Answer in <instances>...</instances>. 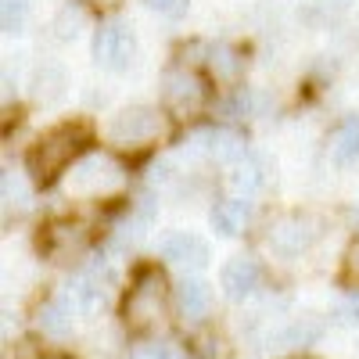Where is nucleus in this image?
Returning <instances> with one entry per match:
<instances>
[{"label":"nucleus","mask_w":359,"mask_h":359,"mask_svg":"<svg viewBox=\"0 0 359 359\" xmlns=\"http://www.w3.org/2000/svg\"><path fill=\"white\" fill-rule=\"evenodd\" d=\"M126 187V169L118 158L104 151H86L72 162L65 172V194L76 201H108L115 194H123Z\"/></svg>","instance_id":"1"},{"label":"nucleus","mask_w":359,"mask_h":359,"mask_svg":"<svg viewBox=\"0 0 359 359\" xmlns=\"http://www.w3.org/2000/svg\"><path fill=\"white\" fill-rule=\"evenodd\" d=\"M79 155H86V133L79 126H62V130H50L43 140H36L25 165H29V176L47 187L57 176H65Z\"/></svg>","instance_id":"2"},{"label":"nucleus","mask_w":359,"mask_h":359,"mask_svg":"<svg viewBox=\"0 0 359 359\" xmlns=\"http://www.w3.org/2000/svg\"><path fill=\"white\" fill-rule=\"evenodd\" d=\"M169 313V284L162 277V269H140L126 302H123V320L130 331L147 334V331H158L165 323Z\"/></svg>","instance_id":"3"},{"label":"nucleus","mask_w":359,"mask_h":359,"mask_svg":"<svg viewBox=\"0 0 359 359\" xmlns=\"http://www.w3.org/2000/svg\"><path fill=\"white\" fill-rule=\"evenodd\" d=\"M323 233V223L309 212H291V216H280L269 223L266 230V248L273 252L277 259H298L306 255Z\"/></svg>","instance_id":"4"},{"label":"nucleus","mask_w":359,"mask_h":359,"mask_svg":"<svg viewBox=\"0 0 359 359\" xmlns=\"http://www.w3.org/2000/svg\"><path fill=\"white\" fill-rule=\"evenodd\" d=\"M165 130V118L158 108H147V104H133V108H123L111 123H108V140L115 147H130V151H137V147H147L155 144Z\"/></svg>","instance_id":"5"},{"label":"nucleus","mask_w":359,"mask_h":359,"mask_svg":"<svg viewBox=\"0 0 359 359\" xmlns=\"http://www.w3.org/2000/svg\"><path fill=\"white\" fill-rule=\"evenodd\" d=\"M208 101V90L198 72L191 69H169L162 76V104L172 118H194Z\"/></svg>","instance_id":"6"},{"label":"nucleus","mask_w":359,"mask_h":359,"mask_svg":"<svg viewBox=\"0 0 359 359\" xmlns=\"http://www.w3.org/2000/svg\"><path fill=\"white\" fill-rule=\"evenodd\" d=\"M111 284H115L111 269L104 262H90V266H83L79 273L69 280V302L76 306V313L94 316V313H101L108 306Z\"/></svg>","instance_id":"7"},{"label":"nucleus","mask_w":359,"mask_h":359,"mask_svg":"<svg viewBox=\"0 0 359 359\" xmlns=\"http://www.w3.org/2000/svg\"><path fill=\"white\" fill-rule=\"evenodd\" d=\"M137 57V36L123 22H104L94 33V62L108 72H126Z\"/></svg>","instance_id":"8"},{"label":"nucleus","mask_w":359,"mask_h":359,"mask_svg":"<svg viewBox=\"0 0 359 359\" xmlns=\"http://www.w3.org/2000/svg\"><path fill=\"white\" fill-rule=\"evenodd\" d=\"M273 172H277V165L269 162L262 151H245L241 158L230 165V176L226 180H230V187L241 194V198H255V194L269 191Z\"/></svg>","instance_id":"9"},{"label":"nucleus","mask_w":359,"mask_h":359,"mask_svg":"<svg viewBox=\"0 0 359 359\" xmlns=\"http://www.w3.org/2000/svg\"><path fill=\"white\" fill-rule=\"evenodd\" d=\"M40 245H43V252H47L50 262H76L86 252V245H90V233H86L83 223L57 219V223H50L43 230V241Z\"/></svg>","instance_id":"10"},{"label":"nucleus","mask_w":359,"mask_h":359,"mask_svg":"<svg viewBox=\"0 0 359 359\" xmlns=\"http://www.w3.org/2000/svg\"><path fill=\"white\" fill-rule=\"evenodd\" d=\"M262 284V266L252 259V255H233L230 262H223L219 269V287L230 302H245L252 298Z\"/></svg>","instance_id":"11"},{"label":"nucleus","mask_w":359,"mask_h":359,"mask_svg":"<svg viewBox=\"0 0 359 359\" xmlns=\"http://www.w3.org/2000/svg\"><path fill=\"white\" fill-rule=\"evenodd\" d=\"M191 151L230 169L237 158L248 151V147H245V137L233 133V130H205V133H194L191 137Z\"/></svg>","instance_id":"12"},{"label":"nucleus","mask_w":359,"mask_h":359,"mask_svg":"<svg viewBox=\"0 0 359 359\" xmlns=\"http://www.w3.org/2000/svg\"><path fill=\"white\" fill-rule=\"evenodd\" d=\"M162 255L172 266H180V269H201L208 262V245H205V237H198V233L176 230V233H169L162 241Z\"/></svg>","instance_id":"13"},{"label":"nucleus","mask_w":359,"mask_h":359,"mask_svg":"<svg viewBox=\"0 0 359 359\" xmlns=\"http://www.w3.org/2000/svg\"><path fill=\"white\" fill-rule=\"evenodd\" d=\"M248 223H252V198H241V194L216 201L212 212H208V226L219 237H237Z\"/></svg>","instance_id":"14"},{"label":"nucleus","mask_w":359,"mask_h":359,"mask_svg":"<svg viewBox=\"0 0 359 359\" xmlns=\"http://www.w3.org/2000/svg\"><path fill=\"white\" fill-rule=\"evenodd\" d=\"M323 331H327V323L316 313H302L291 323H284L277 334H269V345L273 348H309L323 338Z\"/></svg>","instance_id":"15"},{"label":"nucleus","mask_w":359,"mask_h":359,"mask_svg":"<svg viewBox=\"0 0 359 359\" xmlns=\"http://www.w3.org/2000/svg\"><path fill=\"white\" fill-rule=\"evenodd\" d=\"M176 309L187 323H201L208 313H212V287H208L201 277H184L176 284Z\"/></svg>","instance_id":"16"},{"label":"nucleus","mask_w":359,"mask_h":359,"mask_svg":"<svg viewBox=\"0 0 359 359\" xmlns=\"http://www.w3.org/2000/svg\"><path fill=\"white\" fill-rule=\"evenodd\" d=\"M29 86H33V97H36L40 104H54V101L65 97L69 76H65V69L57 65V62H40V65L33 69V79H29Z\"/></svg>","instance_id":"17"},{"label":"nucleus","mask_w":359,"mask_h":359,"mask_svg":"<svg viewBox=\"0 0 359 359\" xmlns=\"http://www.w3.org/2000/svg\"><path fill=\"white\" fill-rule=\"evenodd\" d=\"M72 302L69 298H50L36 309V331L47 338H69L72 334Z\"/></svg>","instance_id":"18"},{"label":"nucleus","mask_w":359,"mask_h":359,"mask_svg":"<svg viewBox=\"0 0 359 359\" xmlns=\"http://www.w3.org/2000/svg\"><path fill=\"white\" fill-rule=\"evenodd\" d=\"M331 162L338 165V169H352V165H359V118L355 115H348L345 123L334 130V137H331Z\"/></svg>","instance_id":"19"},{"label":"nucleus","mask_w":359,"mask_h":359,"mask_svg":"<svg viewBox=\"0 0 359 359\" xmlns=\"http://www.w3.org/2000/svg\"><path fill=\"white\" fill-rule=\"evenodd\" d=\"M208 72H212L216 83L233 86L237 79H241V72H245V57H241V50L230 47V43H216L212 50H208Z\"/></svg>","instance_id":"20"},{"label":"nucleus","mask_w":359,"mask_h":359,"mask_svg":"<svg viewBox=\"0 0 359 359\" xmlns=\"http://www.w3.org/2000/svg\"><path fill=\"white\" fill-rule=\"evenodd\" d=\"M345 8H348V0H302L298 15H302V22H309V25H327V22H334Z\"/></svg>","instance_id":"21"},{"label":"nucleus","mask_w":359,"mask_h":359,"mask_svg":"<svg viewBox=\"0 0 359 359\" xmlns=\"http://www.w3.org/2000/svg\"><path fill=\"white\" fill-rule=\"evenodd\" d=\"M0 194H4L8 212L11 208H25V201H29V187L22 184V176L15 169H4V176H0Z\"/></svg>","instance_id":"22"},{"label":"nucleus","mask_w":359,"mask_h":359,"mask_svg":"<svg viewBox=\"0 0 359 359\" xmlns=\"http://www.w3.org/2000/svg\"><path fill=\"white\" fill-rule=\"evenodd\" d=\"M29 18V0H0V25L4 33H22V25Z\"/></svg>","instance_id":"23"},{"label":"nucleus","mask_w":359,"mask_h":359,"mask_svg":"<svg viewBox=\"0 0 359 359\" xmlns=\"http://www.w3.org/2000/svg\"><path fill=\"white\" fill-rule=\"evenodd\" d=\"M223 111L230 118H255L259 115V94H252V90H237V94L223 104Z\"/></svg>","instance_id":"24"},{"label":"nucleus","mask_w":359,"mask_h":359,"mask_svg":"<svg viewBox=\"0 0 359 359\" xmlns=\"http://www.w3.org/2000/svg\"><path fill=\"white\" fill-rule=\"evenodd\" d=\"M79 25H83V11L65 4L62 11H57V18H54V36L57 40H72V36H79Z\"/></svg>","instance_id":"25"},{"label":"nucleus","mask_w":359,"mask_h":359,"mask_svg":"<svg viewBox=\"0 0 359 359\" xmlns=\"http://www.w3.org/2000/svg\"><path fill=\"white\" fill-rule=\"evenodd\" d=\"M133 359H180V352L169 341H144L140 348H133Z\"/></svg>","instance_id":"26"},{"label":"nucleus","mask_w":359,"mask_h":359,"mask_svg":"<svg viewBox=\"0 0 359 359\" xmlns=\"http://www.w3.org/2000/svg\"><path fill=\"white\" fill-rule=\"evenodd\" d=\"M151 11L165 15V18H184L187 15V0H144Z\"/></svg>","instance_id":"27"},{"label":"nucleus","mask_w":359,"mask_h":359,"mask_svg":"<svg viewBox=\"0 0 359 359\" xmlns=\"http://www.w3.org/2000/svg\"><path fill=\"white\" fill-rule=\"evenodd\" d=\"M345 280L359 287V233L352 237V245L345 252Z\"/></svg>","instance_id":"28"},{"label":"nucleus","mask_w":359,"mask_h":359,"mask_svg":"<svg viewBox=\"0 0 359 359\" xmlns=\"http://www.w3.org/2000/svg\"><path fill=\"white\" fill-rule=\"evenodd\" d=\"M338 320H341V323H359V291H352V294L345 298V302H341Z\"/></svg>","instance_id":"29"},{"label":"nucleus","mask_w":359,"mask_h":359,"mask_svg":"<svg viewBox=\"0 0 359 359\" xmlns=\"http://www.w3.org/2000/svg\"><path fill=\"white\" fill-rule=\"evenodd\" d=\"M90 4H97V8H115L118 0H90Z\"/></svg>","instance_id":"30"},{"label":"nucleus","mask_w":359,"mask_h":359,"mask_svg":"<svg viewBox=\"0 0 359 359\" xmlns=\"http://www.w3.org/2000/svg\"><path fill=\"white\" fill-rule=\"evenodd\" d=\"M40 359H72V355H40Z\"/></svg>","instance_id":"31"},{"label":"nucleus","mask_w":359,"mask_h":359,"mask_svg":"<svg viewBox=\"0 0 359 359\" xmlns=\"http://www.w3.org/2000/svg\"><path fill=\"white\" fill-rule=\"evenodd\" d=\"M291 359H306V355H291Z\"/></svg>","instance_id":"32"}]
</instances>
